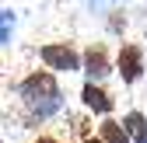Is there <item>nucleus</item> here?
Listing matches in <instances>:
<instances>
[{"mask_svg":"<svg viewBox=\"0 0 147 143\" xmlns=\"http://www.w3.org/2000/svg\"><path fill=\"white\" fill-rule=\"evenodd\" d=\"M81 143H102V136H88V140H81Z\"/></svg>","mask_w":147,"mask_h":143,"instance_id":"9d476101","label":"nucleus"},{"mask_svg":"<svg viewBox=\"0 0 147 143\" xmlns=\"http://www.w3.org/2000/svg\"><path fill=\"white\" fill-rule=\"evenodd\" d=\"M11 25H14V17H11L7 11H0V42L11 39Z\"/></svg>","mask_w":147,"mask_h":143,"instance_id":"6e6552de","label":"nucleus"},{"mask_svg":"<svg viewBox=\"0 0 147 143\" xmlns=\"http://www.w3.org/2000/svg\"><path fill=\"white\" fill-rule=\"evenodd\" d=\"M123 126H126V133H130V136H133L137 143H147V119H144L140 112H130Z\"/></svg>","mask_w":147,"mask_h":143,"instance_id":"0eeeda50","label":"nucleus"},{"mask_svg":"<svg viewBox=\"0 0 147 143\" xmlns=\"http://www.w3.org/2000/svg\"><path fill=\"white\" fill-rule=\"evenodd\" d=\"M116 63H119V77H123L126 84L140 80V74H144V52H140L137 45H123Z\"/></svg>","mask_w":147,"mask_h":143,"instance_id":"7ed1b4c3","label":"nucleus"},{"mask_svg":"<svg viewBox=\"0 0 147 143\" xmlns=\"http://www.w3.org/2000/svg\"><path fill=\"white\" fill-rule=\"evenodd\" d=\"M35 143H60V140H53V136H39Z\"/></svg>","mask_w":147,"mask_h":143,"instance_id":"1a4fd4ad","label":"nucleus"},{"mask_svg":"<svg viewBox=\"0 0 147 143\" xmlns=\"http://www.w3.org/2000/svg\"><path fill=\"white\" fill-rule=\"evenodd\" d=\"M102 143H130V133H126L123 122L105 119V122H102Z\"/></svg>","mask_w":147,"mask_h":143,"instance_id":"423d86ee","label":"nucleus"},{"mask_svg":"<svg viewBox=\"0 0 147 143\" xmlns=\"http://www.w3.org/2000/svg\"><path fill=\"white\" fill-rule=\"evenodd\" d=\"M84 66H88L91 77H105V74H109V56H105V49H102V45H91V49L84 52Z\"/></svg>","mask_w":147,"mask_h":143,"instance_id":"39448f33","label":"nucleus"},{"mask_svg":"<svg viewBox=\"0 0 147 143\" xmlns=\"http://www.w3.org/2000/svg\"><path fill=\"white\" fill-rule=\"evenodd\" d=\"M21 98L32 105V115L35 119H46L60 108V87H56V77L39 70V74H28L21 80Z\"/></svg>","mask_w":147,"mask_h":143,"instance_id":"f257e3e1","label":"nucleus"},{"mask_svg":"<svg viewBox=\"0 0 147 143\" xmlns=\"http://www.w3.org/2000/svg\"><path fill=\"white\" fill-rule=\"evenodd\" d=\"M81 98H84V105H88L91 112H112V98H109V91H102V87H95V84H84Z\"/></svg>","mask_w":147,"mask_h":143,"instance_id":"20e7f679","label":"nucleus"},{"mask_svg":"<svg viewBox=\"0 0 147 143\" xmlns=\"http://www.w3.org/2000/svg\"><path fill=\"white\" fill-rule=\"evenodd\" d=\"M42 59H46V66H53V70H77L81 66V59H77V52H74L70 45H63V42H53V45H42Z\"/></svg>","mask_w":147,"mask_h":143,"instance_id":"f03ea898","label":"nucleus"}]
</instances>
